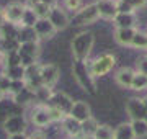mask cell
Segmentation results:
<instances>
[{"instance_id": "32", "label": "cell", "mask_w": 147, "mask_h": 139, "mask_svg": "<svg viewBox=\"0 0 147 139\" xmlns=\"http://www.w3.org/2000/svg\"><path fill=\"white\" fill-rule=\"evenodd\" d=\"M62 5L65 10H70L75 13L82 8V0H62Z\"/></svg>"}, {"instance_id": "40", "label": "cell", "mask_w": 147, "mask_h": 139, "mask_svg": "<svg viewBox=\"0 0 147 139\" xmlns=\"http://www.w3.org/2000/svg\"><path fill=\"white\" fill-rule=\"evenodd\" d=\"M8 139H28L26 134H13V136H8Z\"/></svg>"}, {"instance_id": "45", "label": "cell", "mask_w": 147, "mask_h": 139, "mask_svg": "<svg viewBox=\"0 0 147 139\" xmlns=\"http://www.w3.org/2000/svg\"><path fill=\"white\" fill-rule=\"evenodd\" d=\"M142 102H144V105H146V108H147V95L144 96V98H142Z\"/></svg>"}, {"instance_id": "3", "label": "cell", "mask_w": 147, "mask_h": 139, "mask_svg": "<svg viewBox=\"0 0 147 139\" xmlns=\"http://www.w3.org/2000/svg\"><path fill=\"white\" fill-rule=\"evenodd\" d=\"M116 64V57L110 53H105V54H100L98 57H95L92 62L88 64L90 67V74L93 79H98V77H103L110 72Z\"/></svg>"}, {"instance_id": "19", "label": "cell", "mask_w": 147, "mask_h": 139, "mask_svg": "<svg viewBox=\"0 0 147 139\" xmlns=\"http://www.w3.org/2000/svg\"><path fill=\"white\" fill-rule=\"evenodd\" d=\"M62 128L69 134V138H75V136H80L82 134V123L75 121L70 115H67L62 119Z\"/></svg>"}, {"instance_id": "43", "label": "cell", "mask_w": 147, "mask_h": 139, "mask_svg": "<svg viewBox=\"0 0 147 139\" xmlns=\"http://www.w3.org/2000/svg\"><path fill=\"white\" fill-rule=\"evenodd\" d=\"M67 139H88V138H84V136L80 134V136H75V138H67Z\"/></svg>"}, {"instance_id": "11", "label": "cell", "mask_w": 147, "mask_h": 139, "mask_svg": "<svg viewBox=\"0 0 147 139\" xmlns=\"http://www.w3.org/2000/svg\"><path fill=\"white\" fill-rule=\"evenodd\" d=\"M47 20L53 23V26L56 28V31H62V30H65L70 25V18L65 13V10L61 8V7H57V5L51 8L49 15H47Z\"/></svg>"}, {"instance_id": "10", "label": "cell", "mask_w": 147, "mask_h": 139, "mask_svg": "<svg viewBox=\"0 0 147 139\" xmlns=\"http://www.w3.org/2000/svg\"><path fill=\"white\" fill-rule=\"evenodd\" d=\"M47 105L57 108L59 111H62L64 115L67 116V115H70V110H72V107H74V100L65 93V92H54Z\"/></svg>"}, {"instance_id": "33", "label": "cell", "mask_w": 147, "mask_h": 139, "mask_svg": "<svg viewBox=\"0 0 147 139\" xmlns=\"http://www.w3.org/2000/svg\"><path fill=\"white\" fill-rule=\"evenodd\" d=\"M47 108H49L51 121H53V123H62V119L65 118V115H64L62 111H59L57 108H54V107H49V105H47Z\"/></svg>"}, {"instance_id": "46", "label": "cell", "mask_w": 147, "mask_h": 139, "mask_svg": "<svg viewBox=\"0 0 147 139\" xmlns=\"http://www.w3.org/2000/svg\"><path fill=\"white\" fill-rule=\"evenodd\" d=\"M121 2H127V3H129V0H121Z\"/></svg>"}, {"instance_id": "27", "label": "cell", "mask_w": 147, "mask_h": 139, "mask_svg": "<svg viewBox=\"0 0 147 139\" xmlns=\"http://www.w3.org/2000/svg\"><path fill=\"white\" fill-rule=\"evenodd\" d=\"M13 102L18 103V105H28V103L34 102V93H33L28 87H25L20 93H16V95L13 96Z\"/></svg>"}, {"instance_id": "13", "label": "cell", "mask_w": 147, "mask_h": 139, "mask_svg": "<svg viewBox=\"0 0 147 139\" xmlns=\"http://www.w3.org/2000/svg\"><path fill=\"white\" fill-rule=\"evenodd\" d=\"M95 7L98 10L100 18L113 22V18L118 15V0H96Z\"/></svg>"}, {"instance_id": "36", "label": "cell", "mask_w": 147, "mask_h": 139, "mask_svg": "<svg viewBox=\"0 0 147 139\" xmlns=\"http://www.w3.org/2000/svg\"><path fill=\"white\" fill-rule=\"evenodd\" d=\"M10 87H11V80L5 74H0V88L5 92V93H8L10 92Z\"/></svg>"}, {"instance_id": "6", "label": "cell", "mask_w": 147, "mask_h": 139, "mask_svg": "<svg viewBox=\"0 0 147 139\" xmlns=\"http://www.w3.org/2000/svg\"><path fill=\"white\" fill-rule=\"evenodd\" d=\"M3 129L8 136H13V134H25L26 131V119L21 113H16V115H10V116L5 118L3 121Z\"/></svg>"}, {"instance_id": "35", "label": "cell", "mask_w": 147, "mask_h": 139, "mask_svg": "<svg viewBox=\"0 0 147 139\" xmlns=\"http://www.w3.org/2000/svg\"><path fill=\"white\" fill-rule=\"evenodd\" d=\"M136 72L147 75V56H142L136 61Z\"/></svg>"}, {"instance_id": "42", "label": "cell", "mask_w": 147, "mask_h": 139, "mask_svg": "<svg viewBox=\"0 0 147 139\" xmlns=\"http://www.w3.org/2000/svg\"><path fill=\"white\" fill-rule=\"evenodd\" d=\"M5 95H7V93H5L3 90H2V88H0V102H2L3 98H5Z\"/></svg>"}, {"instance_id": "39", "label": "cell", "mask_w": 147, "mask_h": 139, "mask_svg": "<svg viewBox=\"0 0 147 139\" xmlns=\"http://www.w3.org/2000/svg\"><path fill=\"white\" fill-rule=\"evenodd\" d=\"M28 2H41V3H46V5H49V7L57 5V0H28Z\"/></svg>"}, {"instance_id": "26", "label": "cell", "mask_w": 147, "mask_h": 139, "mask_svg": "<svg viewBox=\"0 0 147 139\" xmlns=\"http://www.w3.org/2000/svg\"><path fill=\"white\" fill-rule=\"evenodd\" d=\"M53 88H47V87H39L36 92H34V100L39 102V105H47L49 100H51V96H53Z\"/></svg>"}, {"instance_id": "31", "label": "cell", "mask_w": 147, "mask_h": 139, "mask_svg": "<svg viewBox=\"0 0 147 139\" xmlns=\"http://www.w3.org/2000/svg\"><path fill=\"white\" fill-rule=\"evenodd\" d=\"M131 48H134V49H147V34L146 33H141V31L136 33V36L132 38Z\"/></svg>"}, {"instance_id": "25", "label": "cell", "mask_w": 147, "mask_h": 139, "mask_svg": "<svg viewBox=\"0 0 147 139\" xmlns=\"http://www.w3.org/2000/svg\"><path fill=\"white\" fill-rule=\"evenodd\" d=\"M132 133L136 139H144L147 138V121L146 119H137V121H131Z\"/></svg>"}, {"instance_id": "17", "label": "cell", "mask_w": 147, "mask_h": 139, "mask_svg": "<svg viewBox=\"0 0 147 139\" xmlns=\"http://www.w3.org/2000/svg\"><path fill=\"white\" fill-rule=\"evenodd\" d=\"M136 74V70L129 69V67H121V69L116 70L115 74V82L123 88H131L132 84V77Z\"/></svg>"}, {"instance_id": "34", "label": "cell", "mask_w": 147, "mask_h": 139, "mask_svg": "<svg viewBox=\"0 0 147 139\" xmlns=\"http://www.w3.org/2000/svg\"><path fill=\"white\" fill-rule=\"evenodd\" d=\"M25 87H26L25 80H11V87H10V92H8V93H11V95L15 96L16 93H20Z\"/></svg>"}, {"instance_id": "8", "label": "cell", "mask_w": 147, "mask_h": 139, "mask_svg": "<svg viewBox=\"0 0 147 139\" xmlns=\"http://www.w3.org/2000/svg\"><path fill=\"white\" fill-rule=\"evenodd\" d=\"M61 70L56 64H42L39 65V77H41L42 85L47 88H54V85L57 84Z\"/></svg>"}, {"instance_id": "1", "label": "cell", "mask_w": 147, "mask_h": 139, "mask_svg": "<svg viewBox=\"0 0 147 139\" xmlns=\"http://www.w3.org/2000/svg\"><path fill=\"white\" fill-rule=\"evenodd\" d=\"M95 44V36L92 31H82L79 34H75L70 43V49H72L74 61H87L93 49Z\"/></svg>"}, {"instance_id": "5", "label": "cell", "mask_w": 147, "mask_h": 139, "mask_svg": "<svg viewBox=\"0 0 147 139\" xmlns=\"http://www.w3.org/2000/svg\"><path fill=\"white\" fill-rule=\"evenodd\" d=\"M98 18H100V15H98V10H96L95 3H90V5L82 7L79 11L74 13L72 22H74V25L82 26V25H92V23H95Z\"/></svg>"}, {"instance_id": "14", "label": "cell", "mask_w": 147, "mask_h": 139, "mask_svg": "<svg viewBox=\"0 0 147 139\" xmlns=\"http://www.w3.org/2000/svg\"><path fill=\"white\" fill-rule=\"evenodd\" d=\"M70 116L75 119V121H79V123H84L87 121L88 118H92V110H90V105L84 100H77V102H74V107L70 110Z\"/></svg>"}, {"instance_id": "12", "label": "cell", "mask_w": 147, "mask_h": 139, "mask_svg": "<svg viewBox=\"0 0 147 139\" xmlns=\"http://www.w3.org/2000/svg\"><path fill=\"white\" fill-rule=\"evenodd\" d=\"M31 121L36 128H46V126H49V124L53 123L47 105H39L38 103L36 107L33 108L31 110Z\"/></svg>"}, {"instance_id": "47", "label": "cell", "mask_w": 147, "mask_h": 139, "mask_svg": "<svg viewBox=\"0 0 147 139\" xmlns=\"http://www.w3.org/2000/svg\"><path fill=\"white\" fill-rule=\"evenodd\" d=\"M146 121H147V116H146Z\"/></svg>"}, {"instance_id": "22", "label": "cell", "mask_w": 147, "mask_h": 139, "mask_svg": "<svg viewBox=\"0 0 147 139\" xmlns=\"http://www.w3.org/2000/svg\"><path fill=\"white\" fill-rule=\"evenodd\" d=\"M18 41L21 43H33V41H39V38L36 36V33L33 28H18Z\"/></svg>"}, {"instance_id": "2", "label": "cell", "mask_w": 147, "mask_h": 139, "mask_svg": "<svg viewBox=\"0 0 147 139\" xmlns=\"http://www.w3.org/2000/svg\"><path fill=\"white\" fill-rule=\"evenodd\" d=\"M72 74L74 79L77 80V84L85 92H88L92 95L96 93V84H95V79L90 74V67L87 64V61H75L72 65Z\"/></svg>"}, {"instance_id": "38", "label": "cell", "mask_w": 147, "mask_h": 139, "mask_svg": "<svg viewBox=\"0 0 147 139\" xmlns=\"http://www.w3.org/2000/svg\"><path fill=\"white\" fill-rule=\"evenodd\" d=\"M28 139H46V133L41 131V129H36V131H33V133L28 136Z\"/></svg>"}, {"instance_id": "18", "label": "cell", "mask_w": 147, "mask_h": 139, "mask_svg": "<svg viewBox=\"0 0 147 139\" xmlns=\"http://www.w3.org/2000/svg\"><path fill=\"white\" fill-rule=\"evenodd\" d=\"M113 23H115L116 28H136L137 16H136L134 11H129V13H118V15L113 18Z\"/></svg>"}, {"instance_id": "4", "label": "cell", "mask_w": 147, "mask_h": 139, "mask_svg": "<svg viewBox=\"0 0 147 139\" xmlns=\"http://www.w3.org/2000/svg\"><path fill=\"white\" fill-rule=\"evenodd\" d=\"M39 53H41V49H39V43H38V41H33V43H21L20 48H18L21 65H23L25 69H28V67L38 64Z\"/></svg>"}, {"instance_id": "29", "label": "cell", "mask_w": 147, "mask_h": 139, "mask_svg": "<svg viewBox=\"0 0 147 139\" xmlns=\"http://www.w3.org/2000/svg\"><path fill=\"white\" fill-rule=\"evenodd\" d=\"M147 88V75L141 74V72H136L134 77H132V84H131V90L134 92H142Z\"/></svg>"}, {"instance_id": "7", "label": "cell", "mask_w": 147, "mask_h": 139, "mask_svg": "<svg viewBox=\"0 0 147 139\" xmlns=\"http://www.w3.org/2000/svg\"><path fill=\"white\" fill-rule=\"evenodd\" d=\"M26 10V5L21 2H10L8 5L3 7V15H5V23H11L15 26H20L23 13Z\"/></svg>"}, {"instance_id": "24", "label": "cell", "mask_w": 147, "mask_h": 139, "mask_svg": "<svg viewBox=\"0 0 147 139\" xmlns=\"http://www.w3.org/2000/svg\"><path fill=\"white\" fill-rule=\"evenodd\" d=\"M98 126H100V124H98V121H96L93 116L88 118L87 121L82 123V136H84V138L92 139V138H93V134L96 133V128H98Z\"/></svg>"}, {"instance_id": "30", "label": "cell", "mask_w": 147, "mask_h": 139, "mask_svg": "<svg viewBox=\"0 0 147 139\" xmlns=\"http://www.w3.org/2000/svg\"><path fill=\"white\" fill-rule=\"evenodd\" d=\"M38 22V16L34 15V11L30 8V7H26V10H25V13H23V18H21V23H20V26H25V28H33L34 25H36Z\"/></svg>"}, {"instance_id": "15", "label": "cell", "mask_w": 147, "mask_h": 139, "mask_svg": "<svg viewBox=\"0 0 147 139\" xmlns=\"http://www.w3.org/2000/svg\"><path fill=\"white\" fill-rule=\"evenodd\" d=\"M34 33H36V36L39 39H51V38L56 34V28L53 26V23L49 22L47 18H42V20H38L36 25L33 26Z\"/></svg>"}, {"instance_id": "9", "label": "cell", "mask_w": 147, "mask_h": 139, "mask_svg": "<svg viewBox=\"0 0 147 139\" xmlns=\"http://www.w3.org/2000/svg\"><path fill=\"white\" fill-rule=\"evenodd\" d=\"M126 113L131 118V121H137V119H146L147 116V108L142 102V98L132 96L126 102Z\"/></svg>"}, {"instance_id": "16", "label": "cell", "mask_w": 147, "mask_h": 139, "mask_svg": "<svg viewBox=\"0 0 147 139\" xmlns=\"http://www.w3.org/2000/svg\"><path fill=\"white\" fill-rule=\"evenodd\" d=\"M136 33V28H115V41L121 46H131Z\"/></svg>"}, {"instance_id": "28", "label": "cell", "mask_w": 147, "mask_h": 139, "mask_svg": "<svg viewBox=\"0 0 147 139\" xmlns=\"http://www.w3.org/2000/svg\"><path fill=\"white\" fill-rule=\"evenodd\" d=\"M92 139H115V129L110 124H100Z\"/></svg>"}, {"instance_id": "23", "label": "cell", "mask_w": 147, "mask_h": 139, "mask_svg": "<svg viewBox=\"0 0 147 139\" xmlns=\"http://www.w3.org/2000/svg\"><path fill=\"white\" fill-rule=\"evenodd\" d=\"M3 74L10 79V80H25V74L26 69L23 65H15V67H5Z\"/></svg>"}, {"instance_id": "21", "label": "cell", "mask_w": 147, "mask_h": 139, "mask_svg": "<svg viewBox=\"0 0 147 139\" xmlns=\"http://www.w3.org/2000/svg\"><path fill=\"white\" fill-rule=\"evenodd\" d=\"M33 11H34V15L38 16V20H42V18H47V15H49V11H51V8L53 7L46 5V3H41V2H28V5Z\"/></svg>"}, {"instance_id": "41", "label": "cell", "mask_w": 147, "mask_h": 139, "mask_svg": "<svg viewBox=\"0 0 147 139\" xmlns=\"http://www.w3.org/2000/svg\"><path fill=\"white\" fill-rule=\"evenodd\" d=\"M5 23V15H3V8H0V26Z\"/></svg>"}, {"instance_id": "20", "label": "cell", "mask_w": 147, "mask_h": 139, "mask_svg": "<svg viewBox=\"0 0 147 139\" xmlns=\"http://www.w3.org/2000/svg\"><path fill=\"white\" fill-rule=\"evenodd\" d=\"M115 139H136L131 123H121L115 128Z\"/></svg>"}, {"instance_id": "37", "label": "cell", "mask_w": 147, "mask_h": 139, "mask_svg": "<svg viewBox=\"0 0 147 139\" xmlns=\"http://www.w3.org/2000/svg\"><path fill=\"white\" fill-rule=\"evenodd\" d=\"M129 5L132 7V10H137V8H144L147 5V0H129Z\"/></svg>"}, {"instance_id": "44", "label": "cell", "mask_w": 147, "mask_h": 139, "mask_svg": "<svg viewBox=\"0 0 147 139\" xmlns=\"http://www.w3.org/2000/svg\"><path fill=\"white\" fill-rule=\"evenodd\" d=\"M3 59H5V56H3V54L0 53V64H2V62H3Z\"/></svg>"}]
</instances>
